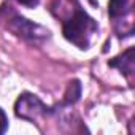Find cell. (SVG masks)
Listing matches in <instances>:
<instances>
[{
	"mask_svg": "<svg viewBox=\"0 0 135 135\" xmlns=\"http://www.w3.org/2000/svg\"><path fill=\"white\" fill-rule=\"evenodd\" d=\"M8 21H11L8 27H10L15 33H18V35H21V37H24V38L37 40V38L48 37V33H49V32L45 30L43 27H40V26H37V24H32V22H29L27 19H24V18H21V16H18V15H13V19H8Z\"/></svg>",
	"mask_w": 135,
	"mask_h": 135,
	"instance_id": "obj_3",
	"label": "cell"
},
{
	"mask_svg": "<svg viewBox=\"0 0 135 135\" xmlns=\"http://www.w3.org/2000/svg\"><path fill=\"white\" fill-rule=\"evenodd\" d=\"M16 2H19V3H21V5H24V7L33 8V7H37V5H38L40 0H16Z\"/></svg>",
	"mask_w": 135,
	"mask_h": 135,
	"instance_id": "obj_8",
	"label": "cell"
},
{
	"mask_svg": "<svg viewBox=\"0 0 135 135\" xmlns=\"http://www.w3.org/2000/svg\"><path fill=\"white\" fill-rule=\"evenodd\" d=\"M80 94H81V86H80V83H78V81H73V83H70V86H69V91H67V94H65V99H64V103H67V105L75 103V102L80 99Z\"/></svg>",
	"mask_w": 135,
	"mask_h": 135,
	"instance_id": "obj_6",
	"label": "cell"
},
{
	"mask_svg": "<svg viewBox=\"0 0 135 135\" xmlns=\"http://www.w3.org/2000/svg\"><path fill=\"white\" fill-rule=\"evenodd\" d=\"M133 8V0H110L108 3V15L113 19L126 18L132 13Z\"/></svg>",
	"mask_w": 135,
	"mask_h": 135,
	"instance_id": "obj_4",
	"label": "cell"
},
{
	"mask_svg": "<svg viewBox=\"0 0 135 135\" xmlns=\"http://www.w3.org/2000/svg\"><path fill=\"white\" fill-rule=\"evenodd\" d=\"M95 30H97L95 21L89 18L88 13L78 3L73 13L70 15V18L64 21V27H62L64 37L81 49L89 48V40L92 33H95Z\"/></svg>",
	"mask_w": 135,
	"mask_h": 135,
	"instance_id": "obj_1",
	"label": "cell"
},
{
	"mask_svg": "<svg viewBox=\"0 0 135 135\" xmlns=\"http://www.w3.org/2000/svg\"><path fill=\"white\" fill-rule=\"evenodd\" d=\"M15 110H16V114H18L19 118L27 119V121H35L37 118L46 114L49 108H48L37 95L26 92V94H22V95L18 99Z\"/></svg>",
	"mask_w": 135,
	"mask_h": 135,
	"instance_id": "obj_2",
	"label": "cell"
},
{
	"mask_svg": "<svg viewBox=\"0 0 135 135\" xmlns=\"http://www.w3.org/2000/svg\"><path fill=\"white\" fill-rule=\"evenodd\" d=\"M110 65L111 67H118L124 75L133 73V48H129L122 56L110 60Z\"/></svg>",
	"mask_w": 135,
	"mask_h": 135,
	"instance_id": "obj_5",
	"label": "cell"
},
{
	"mask_svg": "<svg viewBox=\"0 0 135 135\" xmlns=\"http://www.w3.org/2000/svg\"><path fill=\"white\" fill-rule=\"evenodd\" d=\"M8 129V118L5 114V111L0 108V133H5Z\"/></svg>",
	"mask_w": 135,
	"mask_h": 135,
	"instance_id": "obj_7",
	"label": "cell"
}]
</instances>
